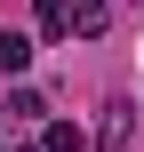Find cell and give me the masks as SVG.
Segmentation results:
<instances>
[{"mask_svg": "<svg viewBox=\"0 0 144 152\" xmlns=\"http://www.w3.org/2000/svg\"><path fill=\"white\" fill-rule=\"evenodd\" d=\"M24 64H32V40L24 32H0V72H24Z\"/></svg>", "mask_w": 144, "mask_h": 152, "instance_id": "1", "label": "cell"}, {"mask_svg": "<svg viewBox=\"0 0 144 152\" xmlns=\"http://www.w3.org/2000/svg\"><path fill=\"white\" fill-rule=\"evenodd\" d=\"M40 152H80V128H72V120H48V128H40Z\"/></svg>", "mask_w": 144, "mask_h": 152, "instance_id": "2", "label": "cell"}, {"mask_svg": "<svg viewBox=\"0 0 144 152\" xmlns=\"http://www.w3.org/2000/svg\"><path fill=\"white\" fill-rule=\"evenodd\" d=\"M120 136H128V104H112V112H104V152H120Z\"/></svg>", "mask_w": 144, "mask_h": 152, "instance_id": "3", "label": "cell"}]
</instances>
